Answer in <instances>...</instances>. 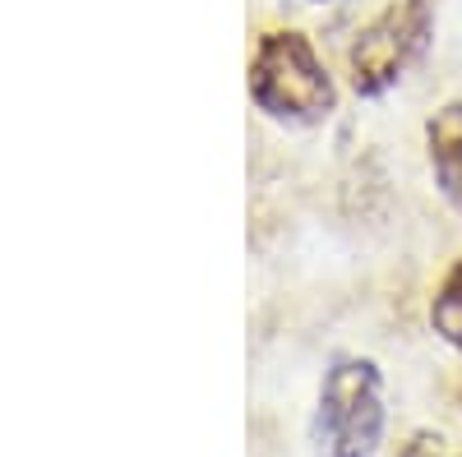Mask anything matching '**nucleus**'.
I'll return each mask as SVG.
<instances>
[{
	"label": "nucleus",
	"instance_id": "obj_3",
	"mask_svg": "<svg viewBox=\"0 0 462 457\" xmlns=\"http://www.w3.org/2000/svg\"><path fill=\"white\" fill-rule=\"evenodd\" d=\"M420 60L426 56H420L416 37H411L407 10H402V0H393L370 23L356 28L352 47H346V84H352L361 102H379L402 84L407 65H420Z\"/></svg>",
	"mask_w": 462,
	"mask_h": 457
},
{
	"label": "nucleus",
	"instance_id": "obj_8",
	"mask_svg": "<svg viewBox=\"0 0 462 457\" xmlns=\"http://www.w3.org/2000/svg\"><path fill=\"white\" fill-rule=\"evenodd\" d=\"M300 5H328V0H300Z\"/></svg>",
	"mask_w": 462,
	"mask_h": 457
},
{
	"label": "nucleus",
	"instance_id": "obj_2",
	"mask_svg": "<svg viewBox=\"0 0 462 457\" xmlns=\"http://www.w3.org/2000/svg\"><path fill=\"white\" fill-rule=\"evenodd\" d=\"M383 430H389V388L379 361L356 352L333 356L310 416L315 457H374Z\"/></svg>",
	"mask_w": 462,
	"mask_h": 457
},
{
	"label": "nucleus",
	"instance_id": "obj_5",
	"mask_svg": "<svg viewBox=\"0 0 462 457\" xmlns=\"http://www.w3.org/2000/svg\"><path fill=\"white\" fill-rule=\"evenodd\" d=\"M426 158H430V171L462 167V97L444 102L426 121Z\"/></svg>",
	"mask_w": 462,
	"mask_h": 457
},
{
	"label": "nucleus",
	"instance_id": "obj_6",
	"mask_svg": "<svg viewBox=\"0 0 462 457\" xmlns=\"http://www.w3.org/2000/svg\"><path fill=\"white\" fill-rule=\"evenodd\" d=\"M398 457H444V434H435V430H416V434L398 448Z\"/></svg>",
	"mask_w": 462,
	"mask_h": 457
},
{
	"label": "nucleus",
	"instance_id": "obj_9",
	"mask_svg": "<svg viewBox=\"0 0 462 457\" xmlns=\"http://www.w3.org/2000/svg\"><path fill=\"white\" fill-rule=\"evenodd\" d=\"M444 457H462V452H448V448H444Z\"/></svg>",
	"mask_w": 462,
	"mask_h": 457
},
{
	"label": "nucleus",
	"instance_id": "obj_10",
	"mask_svg": "<svg viewBox=\"0 0 462 457\" xmlns=\"http://www.w3.org/2000/svg\"><path fill=\"white\" fill-rule=\"evenodd\" d=\"M457 402H462V388H457Z\"/></svg>",
	"mask_w": 462,
	"mask_h": 457
},
{
	"label": "nucleus",
	"instance_id": "obj_7",
	"mask_svg": "<svg viewBox=\"0 0 462 457\" xmlns=\"http://www.w3.org/2000/svg\"><path fill=\"white\" fill-rule=\"evenodd\" d=\"M435 189L448 199V208L462 217V167L457 171H435Z\"/></svg>",
	"mask_w": 462,
	"mask_h": 457
},
{
	"label": "nucleus",
	"instance_id": "obj_4",
	"mask_svg": "<svg viewBox=\"0 0 462 457\" xmlns=\"http://www.w3.org/2000/svg\"><path fill=\"white\" fill-rule=\"evenodd\" d=\"M430 328L448 352H462V259H453L430 291Z\"/></svg>",
	"mask_w": 462,
	"mask_h": 457
},
{
	"label": "nucleus",
	"instance_id": "obj_1",
	"mask_svg": "<svg viewBox=\"0 0 462 457\" xmlns=\"http://www.w3.org/2000/svg\"><path fill=\"white\" fill-rule=\"evenodd\" d=\"M245 93L259 116L282 130H315L342 102L319 47L300 28H273L259 37L245 69Z\"/></svg>",
	"mask_w": 462,
	"mask_h": 457
}]
</instances>
